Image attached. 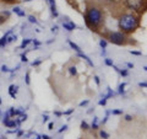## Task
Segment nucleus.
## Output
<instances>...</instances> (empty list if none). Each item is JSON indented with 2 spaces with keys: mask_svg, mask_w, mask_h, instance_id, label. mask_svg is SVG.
<instances>
[{
  "mask_svg": "<svg viewBox=\"0 0 147 139\" xmlns=\"http://www.w3.org/2000/svg\"><path fill=\"white\" fill-rule=\"evenodd\" d=\"M139 27V18L134 14H124L119 18V29L124 33H131Z\"/></svg>",
  "mask_w": 147,
  "mask_h": 139,
  "instance_id": "1",
  "label": "nucleus"
},
{
  "mask_svg": "<svg viewBox=\"0 0 147 139\" xmlns=\"http://www.w3.org/2000/svg\"><path fill=\"white\" fill-rule=\"evenodd\" d=\"M85 21H86V25L88 26L90 29H92V30L98 29L103 22L102 11H100L98 7H94V6L90 7L85 15Z\"/></svg>",
  "mask_w": 147,
  "mask_h": 139,
  "instance_id": "2",
  "label": "nucleus"
},
{
  "mask_svg": "<svg viewBox=\"0 0 147 139\" xmlns=\"http://www.w3.org/2000/svg\"><path fill=\"white\" fill-rule=\"evenodd\" d=\"M108 40H109V42L118 44V46L126 43V36L124 32H110L108 35Z\"/></svg>",
  "mask_w": 147,
  "mask_h": 139,
  "instance_id": "3",
  "label": "nucleus"
},
{
  "mask_svg": "<svg viewBox=\"0 0 147 139\" xmlns=\"http://www.w3.org/2000/svg\"><path fill=\"white\" fill-rule=\"evenodd\" d=\"M144 3H145V0H126L127 6L135 11H142Z\"/></svg>",
  "mask_w": 147,
  "mask_h": 139,
  "instance_id": "4",
  "label": "nucleus"
},
{
  "mask_svg": "<svg viewBox=\"0 0 147 139\" xmlns=\"http://www.w3.org/2000/svg\"><path fill=\"white\" fill-rule=\"evenodd\" d=\"M63 27L65 29L66 31H69V32H71V31H74L76 29V25L74 24L72 21H70L69 18H66L65 21H63Z\"/></svg>",
  "mask_w": 147,
  "mask_h": 139,
  "instance_id": "5",
  "label": "nucleus"
},
{
  "mask_svg": "<svg viewBox=\"0 0 147 139\" xmlns=\"http://www.w3.org/2000/svg\"><path fill=\"white\" fill-rule=\"evenodd\" d=\"M48 4H49V7H50V12L54 17H58L59 14H58V10H57V5H55V0H47Z\"/></svg>",
  "mask_w": 147,
  "mask_h": 139,
  "instance_id": "6",
  "label": "nucleus"
},
{
  "mask_svg": "<svg viewBox=\"0 0 147 139\" xmlns=\"http://www.w3.org/2000/svg\"><path fill=\"white\" fill-rule=\"evenodd\" d=\"M17 91H18V86L17 85H10L9 86V95H10L12 99H16Z\"/></svg>",
  "mask_w": 147,
  "mask_h": 139,
  "instance_id": "7",
  "label": "nucleus"
},
{
  "mask_svg": "<svg viewBox=\"0 0 147 139\" xmlns=\"http://www.w3.org/2000/svg\"><path fill=\"white\" fill-rule=\"evenodd\" d=\"M4 126L7 127V128H16V127H18V124H17L15 118H10L7 122L4 123Z\"/></svg>",
  "mask_w": 147,
  "mask_h": 139,
  "instance_id": "8",
  "label": "nucleus"
},
{
  "mask_svg": "<svg viewBox=\"0 0 147 139\" xmlns=\"http://www.w3.org/2000/svg\"><path fill=\"white\" fill-rule=\"evenodd\" d=\"M12 12H15L18 17H25V16H26L25 11L22 10V9H21L20 6H13V9H12Z\"/></svg>",
  "mask_w": 147,
  "mask_h": 139,
  "instance_id": "9",
  "label": "nucleus"
},
{
  "mask_svg": "<svg viewBox=\"0 0 147 139\" xmlns=\"http://www.w3.org/2000/svg\"><path fill=\"white\" fill-rule=\"evenodd\" d=\"M15 119H16L17 124H18V126H20V124H21L22 122H25L26 119H27V114H26L25 112H22V113H20L18 116H16V117H15Z\"/></svg>",
  "mask_w": 147,
  "mask_h": 139,
  "instance_id": "10",
  "label": "nucleus"
},
{
  "mask_svg": "<svg viewBox=\"0 0 147 139\" xmlns=\"http://www.w3.org/2000/svg\"><path fill=\"white\" fill-rule=\"evenodd\" d=\"M67 43H69V46H70V47H71L74 50H75V52H77V53H81V52H82L81 48H80V47H79V46H77L76 43H74L72 41L69 40V41H67Z\"/></svg>",
  "mask_w": 147,
  "mask_h": 139,
  "instance_id": "11",
  "label": "nucleus"
},
{
  "mask_svg": "<svg viewBox=\"0 0 147 139\" xmlns=\"http://www.w3.org/2000/svg\"><path fill=\"white\" fill-rule=\"evenodd\" d=\"M77 55H79V57H80V58H82V59H85V61H86L87 63H88V64H90V65H91V67H93V62H92V61H91V59H90L88 57H87V55H86V54H84V53H82V52H81V53H77Z\"/></svg>",
  "mask_w": 147,
  "mask_h": 139,
  "instance_id": "12",
  "label": "nucleus"
},
{
  "mask_svg": "<svg viewBox=\"0 0 147 139\" xmlns=\"http://www.w3.org/2000/svg\"><path fill=\"white\" fill-rule=\"evenodd\" d=\"M30 43H32V38H25L24 41H22V43H21V49L26 48Z\"/></svg>",
  "mask_w": 147,
  "mask_h": 139,
  "instance_id": "13",
  "label": "nucleus"
},
{
  "mask_svg": "<svg viewBox=\"0 0 147 139\" xmlns=\"http://www.w3.org/2000/svg\"><path fill=\"white\" fill-rule=\"evenodd\" d=\"M11 118V116H10V113H9V111H6V112H5V114H4V118L1 119V122H3V124L4 123H5V122H7L9 121V119H10Z\"/></svg>",
  "mask_w": 147,
  "mask_h": 139,
  "instance_id": "14",
  "label": "nucleus"
},
{
  "mask_svg": "<svg viewBox=\"0 0 147 139\" xmlns=\"http://www.w3.org/2000/svg\"><path fill=\"white\" fill-rule=\"evenodd\" d=\"M6 44H7V42H6V37H5V36H3L1 38H0V48L5 47Z\"/></svg>",
  "mask_w": 147,
  "mask_h": 139,
  "instance_id": "15",
  "label": "nucleus"
},
{
  "mask_svg": "<svg viewBox=\"0 0 147 139\" xmlns=\"http://www.w3.org/2000/svg\"><path fill=\"white\" fill-rule=\"evenodd\" d=\"M91 128H92V129H98V118H97V117L93 118V123H92Z\"/></svg>",
  "mask_w": 147,
  "mask_h": 139,
  "instance_id": "16",
  "label": "nucleus"
},
{
  "mask_svg": "<svg viewBox=\"0 0 147 139\" xmlns=\"http://www.w3.org/2000/svg\"><path fill=\"white\" fill-rule=\"evenodd\" d=\"M124 87H125V82H123V84H120V85H119V94H120V95H124V94H125V89H124Z\"/></svg>",
  "mask_w": 147,
  "mask_h": 139,
  "instance_id": "17",
  "label": "nucleus"
},
{
  "mask_svg": "<svg viewBox=\"0 0 147 139\" xmlns=\"http://www.w3.org/2000/svg\"><path fill=\"white\" fill-rule=\"evenodd\" d=\"M99 136H100V138H103V139H109V133H107L105 131H100Z\"/></svg>",
  "mask_w": 147,
  "mask_h": 139,
  "instance_id": "18",
  "label": "nucleus"
},
{
  "mask_svg": "<svg viewBox=\"0 0 147 139\" xmlns=\"http://www.w3.org/2000/svg\"><path fill=\"white\" fill-rule=\"evenodd\" d=\"M81 128L84 129V131H87V129H90L88 123H87L86 121H82V122H81Z\"/></svg>",
  "mask_w": 147,
  "mask_h": 139,
  "instance_id": "19",
  "label": "nucleus"
},
{
  "mask_svg": "<svg viewBox=\"0 0 147 139\" xmlns=\"http://www.w3.org/2000/svg\"><path fill=\"white\" fill-rule=\"evenodd\" d=\"M107 44H108V42L105 40H100L99 41V46L102 47V49H105V47H107Z\"/></svg>",
  "mask_w": 147,
  "mask_h": 139,
  "instance_id": "20",
  "label": "nucleus"
},
{
  "mask_svg": "<svg viewBox=\"0 0 147 139\" xmlns=\"http://www.w3.org/2000/svg\"><path fill=\"white\" fill-rule=\"evenodd\" d=\"M25 81H26V84L27 85H30L31 84V78H30V73L27 72L26 73V75H25Z\"/></svg>",
  "mask_w": 147,
  "mask_h": 139,
  "instance_id": "21",
  "label": "nucleus"
},
{
  "mask_svg": "<svg viewBox=\"0 0 147 139\" xmlns=\"http://www.w3.org/2000/svg\"><path fill=\"white\" fill-rule=\"evenodd\" d=\"M28 21L31 22V24H37V22H38V21H37V18L33 15H30L28 16Z\"/></svg>",
  "mask_w": 147,
  "mask_h": 139,
  "instance_id": "22",
  "label": "nucleus"
},
{
  "mask_svg": "<svg viewBox=\"0 0 147 139\" xmlns=\"http://www.w3.org/2000/svg\"><path fill=\"white\" fill-rule=\"evenodd\" d=\"M6 21H7V18H6L5 16H4V15H1V14H0V26L4 25Z\"/></svg>",
  "mask_w": 147,
  "mask_h": 139,
  "instance_id": "23",
  "label": "nucleus"
},
{
  "mask_svg": "<svg viewBox=\"0 0 147 139\" xmlns=\"http://www.w3.org/2000/svg\"><path fill=\"white\" fill-rule=\"evenodd\" d=\"M104 63L107 64L108 67H113V61H112L110 58H105V59H104Z\"/></svg>",
  "mask_w": 147,
  "mask_h": 139,
  "instance_id": "24",
  "label": "nucleus"
},
{
  "mask_svg": "<svg viewBox=\"0 0 147 139\" xmlns=\"http://www.w3.org/2000/svg\"><path fill=\"white\" fill-rule=\"evenodd\" d=\"M69 72H70L71 75H76V74H77V70H76L75 67H70V68H69Z\"/></svg>",
  "mask_w": 147,
  "mask_h": 139,
  "instance_id": "25",
  "label": "nucleus"
},
{
  "mask_svg": "<svg viewBox=\"0 0 147 139\" xmlns=\"http://www.w3.org/2000/svg\"><path fill=\"white\" fill-rule=\"evenodd\" d=\"M40 63H42V61H40V59H37V61L31 63V65L32 67H38V65H40Z\"/></svg>",
  "mask_w": 147,
  "mask_h": 139,
  "instance_id": "26",
  "label": "nucleus"
},
{
  "mask_svg": "<svg viewBox=\"0 0 147 139\" xmlns=\"http://www.w3.org/2000/svg\"><path fill=\"white\" fill-rule=\"evenodd\" d=\"M0 14H1V15H4L6 18H9V17H10V15H11V12H10V11H7V10H3Z\"/></svg>",
  "mask_w": 147,
  "mask_h": 139,
  "instance_id": "27",
  "label": "nucleus"
},
{
  "mask_svg": "<svg viewBox=\"0 0 147 139\" xmlns=\"http://www.w3.org/2000/svg\"><path fill=\"white\" fill-rule=\"evenodd\" d=\"M112 96H114V91H112V89H108V94L107 95H105L104 97H105V99H109V97H112Z\"/></svg>",
  "mask_w": 147,
  "mask_h": 139,
  "instance_id": "28",
  "label": "nucleus"
},
{
  "mask_svg": "<svg viewBox=\"0 0 147 139\" xmlns=\"http://www.w3.org/2000/svg\"><path fill=\"white\" fill-rule=\"evenodd\" d=\"M118 72L120 73L123 76H127V74H129V73H127V70H126V69H119Z\"/></svg>",
  "mask_w": 147,
  "mask_h": 139,
  "instance_id": "29",
  "label": "nucleus"
},
{
  "mask_svg": "<svg viewBox=\"0 0 147 139\" xmlns=\"http://www.w3.org/2000/svg\"><path fill=\"white\" fill-rule=\"evenodd\" d=\"M21 62H24V63H27L28 62V59H27V55L25 53H22L21 54Z\"/></svg>",
  "mask_w": 147,
  "mask_h": 139,
  "instance_id": "30",
  "label": "nucleus"
},
{
  "mask_svg": "<svg viewBox=\"0 0 147 139\" xmlns=\"http://www.w3.org/2000/svg\"><path fill=\"white\" fill-rule=\"evenodd\" d=\"M1 72L3 73H10V69H9L6 65H1Z\"/></svg>",
  "mask_w": 147,
  "mask_h": 139,
  "instance_id": "31",
  "label": "nucleus"
},
{
  "mask_svg": "<svg viewBox=\"0 0 147 139\" xmlns=\"http://www.w3.org/2000/svg\"><path fill=\"white\" fill-rule=\"evenodd\" d=\"M32 43L34 44V49L38 47V46H40V42H39V41H37V40H32Z\"/></svg>",
  "mask_w": 147,
  "mask_h": 139,
  "instance_id": "32",
  "label": "nucleus"
},
{
  "mask_svg": "<svg viewBox=\"0 0 147 139\" xmlns=\"http://www.w3.org/2000/svg\"><path fill=\"white\" fill-rule=\"evenodd\" d=\"M100 106H104L105 104H107V99H105V97H103L102 100H99V102H98Z\"/></svg>",
  "mask_w": 147,
  "mask_h": 139,
  "instance_id": "33",
  "label": "nucleus"
},
{
  "mask_svg": "<svg viewBox=\"0 0 147 139\" xmlns=\"http://www.w3.org/2000/svg\"><path fill=\"white\" fill-rule=\"evenodd\" d=\"M66 129H67V124H64V126H63L60 129H59V133H63V132H65Z\"/></svg>",
  "mask_w": 147,
  "mask_h": 139,
  "instance_id": "34",
  "label": "nucleus"
},
{
  "mask_svg": "<svg viewBox=\"0 0 147 139\" xmlns=\"http://www.w3.org/2000/svg\"><path fill=\"white\" fill-rule=\"evenodd\" d=\"M1 3H5V4H13L16 0H0Z\"/></svg>",
  "mask_w": 147,
  "mask_h": 139,
  "instance_id": "35",
  "label": "nucleus"
},
{
  "mask_svg": "<svg viewBox=\"0 0 147 139\" xmlns=\"http://www.w3.org/2000/svg\"><path fill=\"white\" fill-rule=\"evenodd\" d=\"M112 113H113V114H121L123 111H121V110H113Z\"/></svg>",
  "mask_w": 147,
  "mask_h": 139,
  "instance_id": "36",
  "label": "nucleus"
},
{
  "mask_svg": "<svg viewBox=\"0 0 147 139\" xmlns=\"http://www.w3.org/2000/svg\"><path fill=\"white\" fill-rule=\"evenodd\" d=\"M90 101L88 100H85V101H82V102H80V107H82V106H86L87 104H88Z\"/></svg>",
  "mask_w": 147,
  "mask_h": 139,
  "instance_id": "37",
  "label": "nucleus"
},
{
  "mask_svg": "<svg viewBox=\"0 0 147 139\" xmlns=\"http://www.w3.org/2000/svg\"><path fill=\"white\" fill-rule=\"evenodd\" d=\"M48 119H49V117L47 114H43V123H47L48 122Z\"/></svg>",
  "mask_w": 147,
  "mask_h": 139,
  "instance_id": "38",
  "label": "nucleus"
},
{
  "mask_svg": "<svg viewBox=\"0 0 147 139\" xmlns=\"http://www.w3.org/2000/svg\"><path fill=\"white\" fill-rule=\"evenodd\" d=\"M130 53L135 55H141V52H137V50H130Z\"/></svg>",
  "mask_w": 147,
  "mask_h": 139,
  "instance_id": "39",
  "label": "nucleus"
},
{
  "mask_svg": "<svg viewBox=\"0 0 147 139\" xmlns=\"http://www.w3.org/2000/svg\"><path fill=\"white\" fill-rule=\"evenodd\" d=\"M125 119H126V121H132V116L126 114V116H125Z\"/></svg>",
  "mask_w": 147,
  "mask_h": 139,
  "instance_id": "40",
  "label": "nucleus"
},
{
  "mask_svg": "<svg viewBox=\"0 0 147 139\" xmlns=\"http://www.w3.org/2000/svg\"><path fill=\"white\" fill-rule=\"evenodd\" d=\"M140 87H147V82H139Z\"/></svg>",
  "mask_w": 147,
  "mask_h": 139,
  "instance_id": "41",
  "label": "nucleus"
},
{
  "mask_svg": "<svg viewBox=\"0 0 147 139\" xmlns=\"http://www.w3.org/2000/svg\"><path fill=\"white\" fill-rule=\"evenodd\" d=\"M94 81H96V84H97V85H99V82H100V81H99V78H98L97 75L94 76Z\"/></svg>",
  "mask_w": 147,
  "mask_h": 139,
  "instance_id": "42",
  "label": "nucleus"
},
{
  "mask_svg": "<svg viewBox=\"0 0 147 139\" xmlns=\"http://www.w3.org/2000/svg\"><path fill=\"white\" fill-rule=\"evenodd\" d=\"M74 112V108H71V110H69V111H66V112H64L63 114H70V113H72Z\"/></svg>",
  "mask_w": 147,
  "mask_h": 139,
  "instance_id": "43",
  "label": "nucleus"
},
{
  "mask_svg": "<svg viewBox=\"0 0 147 139\" xmlns=\"http://www.w3.org/2000/svg\"><path fill=\"white\" fill-rule=\"evenodd\" d=\"M57 31H58V26L55 25V26H53V27H52V32H57Z\"/></svg>",
  "mask_w": 147,
  "mask_h": 139,
  "instance_id": "44",
  "label": "nucleus"
},
{
  "mask_svg": "<svg viewBox=\"0 0 147 139\" xmlns=\"http://www.w3.org/2000/svg\"><path fill=\"white\" fill-rule=\"evenodd\" d=\"M53 127H54V123H53V122H50V123L48 124V129H53Z\"/></svg>",
  "mask_w": 147,
  "mask_h": 139,
  "instance_id": "45",
  "label": "nucleus"
},
{
  "mask_svg": "<svg viewBox=\"0 0 147 139\" xmlns=\"http://www.w3.org/2000/svg\"><path fill=\"white\" fill-rule=\"evenodd\" d=\"M42 139H50V137L47 136V134H43V136H42Z\"/></svg>",
  "mask_w": 147,
  "mask_h": 139,
  "instance_id": "46",
  "label": "nucleus"
},
{
  "mask_svg": "<svg viewBox=\"0 0 147 139\" xmlns=\"http://www.w3.org/2000/svg\"><path fill=\"white\" fill-rule=\"evenodd\" d=\"M54 114H55V116H58V117H59V116H63V113H61V112H58V111H55Z\"/></svg>",
  "mask_w": 147,
  "mask_h": 139,
  "instance_id": "47",
  "label": "nucleus"
},
{
  "mask_svg": "<svg viewBox=\"0 0 147 139\" xmlns=\"http://www.w3.org/2000/svg\"><path fill=\"white\" fill-rule=\"evenodd\" d=\"M22 134H24V132H22V131H17V137H21Z\"/></svg>",
  "mask_w": 147,
  "mask_h": 139,
  "instance_id": "48",
  "label": "nucleus"
},
{
  "mask_svg": "<svg viewBox=\"0 0 147 139\" xmlns=\"http://www.w3.org/2000/svg\"><path fill=\"white\" fill-rule=\"evenodd\" d=\"M127 67L129 68H134V64H132V63H127Z\"/></svg>",
  "mask_w": 147,
  "mask_h": 139,
  "instance_id": "49",
  "label": "nucleus"
},
{
  "mask_svg": "<svg viewBox=\"0 0 147 139\" xmlns=\"http://www.w3.org/2000/svg\"><path fill=\"white\" fill-rule=\"evenodd\" d=\"M36 139H42V136H37V138Z\"/></svg>",
  "mask_w": 147,
  "mask_h": 139,
  "instance_id": "50",
  "label": "nucleus"
},
{
  "mask_svg": "<svg viewBox=\"0 0 147 139\" xmlns=\"http://www.w3.org/2000/svg\"><path fill=\"white\" fill-rule=\"evenodd\" d=\"M144 69H145V70L147 72V65H145V67H144Z\"/></svg>",
  "mask_w": 147,
  "mask_h": 139,
  "instance_id": "51",
  "label": "nucleus"
},
{
  "mask_svg": "<svg viewBox=\"0 0 147 139\" xmlns=\"http://www.w3.org/2000/svg\"><path fill=\"white\" fill-rule=\"evenodd\" d=\"M24 1H25V3H28V1H31V0H24Z\"/></svg>",
  "mask_w": 147,
  "mask_h": 139,
  "instance_id": "52",
  "label": "nucleus"
},
{
  "mask_svg": "<svg viewBox=\"0 0 147 139\" xmlns=\"http://www.w3.org/2000/svg\"><path fill=\"white\" fill-rule=\"evenodd\" d=\"M0 105H1V97H0Z\"/></svg>",
  "mask_w": 147,
  "mask_h": 139,
  "instance_id": "53",
  "label": "nucleus"
},
{
  "mask_svg": "<svg viewBox=\"0 0 147 139\" xmlns=\"http://www.w3.org/2000/svg\"><path fill=\"white\" fill-rule=\"evenodd\" d=\"M0 116H1V111H0Z\"/></svg>",
  "mask_w": 147,
  "mask_h": 139,
  "instance_id": "54",
  "label": "nucleus"
}]
</instances>
